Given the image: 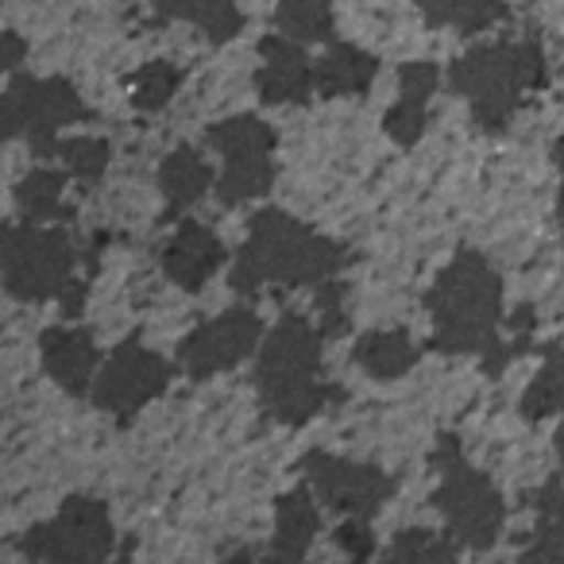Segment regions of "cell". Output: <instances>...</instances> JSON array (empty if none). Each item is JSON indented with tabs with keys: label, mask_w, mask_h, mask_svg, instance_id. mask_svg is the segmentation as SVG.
Instances as JSON below:
<instances>
[{
	"label": "cell",
	"mask_w": 564,
	"mask_h": 564,
	"mask_svg": "<svg viewBox=\"0 0 564 564\" xmlns=\"http://www.w3.org/2000/svg\"><path fill=\"white\" fill-rule=\"evenodd\" d=\"M325 333L302 314H282L256 352V394L267 417L282 425H306L345 391L325 383L322 368Z\"/></svg>",
	"instance_id": "1"
},
{
	"label": "cell",
	"mask_w": 564,
	"mask_h": 564,
	"mask_svg": "<svg viewBox=\"0 0 564 564\" xmlns=\"http://www.w3.org/2000/svg\"><path fill=\"white\" fill-rule=\"evenodd\" d=\"M348 263V251L337 240L314 232L299 217L282 209H259L251 217L248 240L228 271L236 294H256L267 282L279 286H322Z\"/></svg>",
	"instance_id": "2"
},
{
	"label": "cell",
	"mask_w": 564,
	"mask_h": 564,
	"mask_svg": "<svg viewBox=\"0 0 564 564\" xmlns=\"http://www.w3.org/2000/svg\"><path fill=\"white\" fill-rule=\"evenodd\" d=\"M433 317L430 348L445 356H464L499 345L502 329V279L479 251L460 248L425 294Z\"/></svg>",
	"instance_id": "3"
},
{
	"label": "cell",
	"mask_w": 564,
	"mask_h": 564,
	"mask_svg": "<svg viewBox=\"0 0 564 564\" xmlns=\"http://www.w3.org/2000/svg\"><path fill=\"white\" fill-rule=\"evenodd\" d=\"M545 78L549 66L538 40L479 43L448 66V89L468 97L471 120L491 135L514 124L525 97L545 86Z\"/></svg>",
	"instance_id": "4"
},
{
	"label": "cell",
	"mask_w": 564,
	"mask_h": 564,
	"mask_svg": "<svg viewBox=\"0 0 564 564\" xmlns=\"http://www.w3.org/2000/svg\"><path fill=\"white\" fill-rule=\"evenodd\" d=\"M430 464L441 471V484L433 491V507L445 518L448 538L460 549H491L499 541L502 525H507V502H502L499 487L464 460L460 441L453 433L437 437Z\"/></svg>",
	"instance_id": "5"
},
{
	"label": "cell",
	"mask_w": 564,
	"mask_h": 564,
	"mask_svg": "<svg viewBox=\"0 0 564 564\" xmlns=\"http://www.w3.org/2000/svg\"><path fill=\"white\" fill-rule=\"evenodd\" d=\"M78 248L63 225H9L4 232V291L17 302H47L78 286Z\"/></svg>",
	"instance_id": "6"
},
{
	"label": "cell",
	"mask_w": 564,
	"mask_h": 564,
	"mask_svg": "<svg viewBox=\"0 0 564 564\" xmlns=\"http://www.w3.org/2000/svg\"><path fill=\"white\" fill-rule=\"evenodd\" d=\"M86 120H94V109L66 78H32L17 70L4 89V135L9 140L24 135L35 159H55L58 128Z\"/></svg>",
	"instance_id": "7"
},
{
	"label": "cell",
	"mask_w": 564,
	"mask_h": 564,
	"mask_svg": "<svg viewBox=\"0 0 564 564\" xmlns=\"http://www.w3.org/2000/svg\"><path fill=\"white\" fill-rule=\"evenodd\" d=\"M205 143L225 159L217 178V197L220 205L236 209V205H248L256 197L271 194L274 186V128L259 117H228L220 124L205 128Z\"/></svg>",
	"instance_id": "8"
},
{
	"label": "cell",
	"mask_w": 564,
	"mask_h": 564,
	"mask_svg": "<svg viewBox=\"0 0 564 564\" xmlns=\"http://www.w3.org/2000/svg\"><path fill=\"white\" fill-rule=\"evenodd\" d=\"M112 518L109 507L94 495H70L63 507L55 510V518L32 525L20 541L24 556L32 561H51V564H94L112 556Z\"/></svg>",
	"instance_id": "9"
},
{
	"label": "cell",
	"mask_w": 564,
	"mask_h": 564,
	"mask_svg": "<svg viewBox=\"0 0 564 564\" xmlns=\"http://www.w3.org/2000/svg\"><path fill=\"white\" fill-rule=\"evenodd\" d=\"M171 379H174V368L163 356L143 348L140 337H128L124 345L112 348V356L101 364L89 399H94L97 410L112 414L117 422H132L151 399H159V394L171 387Z\"/></svg>",
	"instance_id": "10"
},
{
	"label": "cell",
	"mask_w": 564,
	"mask_h": 564,
	"mask_svg": "<svg viewBox=\"0 0 564 564\" xmlns=\"http://www.w3.org/2000/svg\"><path fill=\"white\" fill-rule=\"evenodd\" d=\"M299 471L325 507L348 518L379 514L383 502L394 495V479L379 464L345 460L333 453H306L299 460Z\"/></svg>",
	"instance_id": "11"
},
{
	"label": "cell",
	"mask_w": 564,
	"mask_h": 564,
	"mask_svg": "<svg viewBox=\"0 0 564 564\" xmlns=\"http://www.w3.org/2000/svg\"><path fill=\"white\" fill-rule=\"evenodd\" d=\"M263 345V317L256 310H225L220 317L202 322L194 333H186L178 345V368L189 379H209L217 371H232L236 364H243L251 352H259Z\"/></svg>",
	"instance_id": "12"
},
{
	"label": "cell",
	"mask_w": 564,
	"mask_h": 564,
	"mask_svg": "<svg viewBox=\"0 0 564 564\" xmlns=\"http://www.w3.org/2000/svg\"><path fill=\"white\" fill-rule=\"evenodd\" d=\"M259 58L256 89L263 105H310V94H317V66L310 63L306 43L282 32L267 35L259 40Z\"/></svg>",
	"instance_id": "13"
},
{
	"label": "cell",
	"mask_w": 564,
	"mask_h": 564,
	"mask_svg": "<svg viewBox=\"0 0 564 564\" xmlns=\"http://www.w3.org/2000/svg\"><path fill=\"white\" fill-rule=\"evenodd\" d=\"M43 368L47 376L63 387L74 399H86L94 391V379L101 371V348H97L94 333L82 325H51L40 337Z\"/></svg>",
	"instance_id": "14"
},
{
	"label": "cell",
	"mask_w": 564,
	"mask_h": 564,
	"mask_svg": "<svg viewBox=\"0 0 564 564\" xmlns=\"http://www.w3.org/2000/svg\"><path fill=\"white\" fill-rule=\"evenodd\" d=\"M220 263H225V243L202 220L186 217L174 228L171 240L163 243V274L189 294L202 291L205 282L220 271Z\"/></svg>",
	"instance_id": "15"
},
{
	"label": "cell",
	"mask_w": 564,
	"mask_h": 564,
	"mask_svg": "<svg viewBox=\"0 0 564 564\" xmlns=\"http://www.w3.org/2000/svg\"><path fill=\"white\" fill-rule=\"evenodd\" d=\"M317 495L314 487H294L274 502V541L267 549V556L274 561H302L314 545V538L322 533V514H317Z\"/></svg>",
	"instance_id": "16"
},
{
	"label": "cell",
	"mask_w": 564,
	"mask_h": 564,
	"mask_svg": "<svg viewBox=\"0 0 564 564\" xmlns=\"http://www.w3.org/2000/svg\"><path fill=\"white\" fill-rule=\"evenodd\" d=\"M217 174L205 163L197 148H174L171 155L159 163V189L166 197V220L182 217L189 205H197L213 189Z\"/></svg>",
	"instance_id": "17"
},
{
	"label": "cell",
	"mask_w": 564,
	"mask_h": 564,
	"mask_svg": "<svg viewBox=\"0 0 564 564\" xmlns=\"http://www.w3.org/2000/svg\"><path fill=\"white\" fill-rule=\"evenodd\" d=\"M317 94L322 97H356L368 94L379 74V58L360 51L356 43L333 40L325 55L317 58Z\"/></svg>",
	"instance_id": "18"
},
{
	"label": "cell",
	"mask_w": 564,
	"mask_h": 564,
	"mask_svg": "<svg viewBox=\"0 0 564 564\" xmlns=\"http://www.w3.org/2000/svg\"><path fill=\"white\" fill-rule=\"evenodd\" d=\"M352 360L368 371L379 383H391V379H402L410 368H417L422 360V348L410 340V333L402 329H379V333H364L352 348Z\"/></svg>",
	"instance_id": "19"
},
{
	"label": "cell",
	"mask_w": 564,
	"mask_h": 564,
	"mask_svg": "<svg viewBox=\"0 0 564 564\" xmlns=\"http://www.w3.org/2000/svg\"><path fill=\"white\" fill-rule=\"evenodd\" d=\"M63 189H66V174L55 171V166L28 171L17 186L20 220H28V225H70L74 205L63 202Z\"/></svg>",
	"instance_id": "20"
},
{
	"label": "cell",
	"mask_w": 564,
	"mask_h": 564,
	"mask_svg": "<svg viewBox=\"0 0 564 564\" xmlns=\"http://www.w3.org/2000/svg\"><path fill=\"white\" fill-rule=\"evenodd\" d=\"M159 17L166 20H186L209 43H228L243 28V17L236 9V0H151Z\"/></svg>",
	"instance_id": "21"
},
{
	"label": "cell",
	"mask_w": 564,
	"mask_h": 564,
	"mask_svg": "<svg viewBox=\"0 0 564 564\" xmlns=\"http://www.w3.org/2000/svg\"><path fill=\"white\" fill-rule=\"evenodd\" d=\"M430 28H453L460 35H479L507 17L502 0H414Z\"/></svg>",
	"instance_id": "22"
},
{
	"label": "cell",
	"mask_w": 564,
	"mask_h": 564,
	"mask_svg": "<svg viewBox=\"0 0 564 564\" xmlns=\"http://www.w3.org/2000/svg\"><path fill=\"white\" fill-rule=\"evenodd\" d=\"M538 525H533V545H525V561H556L564 564V484L541 487L538 495Z\"/></svg>",
	"instance_id": "23"
},
{
	"label": "cell",
	"mask_w": 564,
	"mask_h": 564,
	"mask_svg": "<svg viewBox=\"0 0 564 564\" xmlns=\"http://www.w3.org/2000/svg\"><path fill=\"white\" fill-rule=\"evenodd\" d=\"M274 28L299 43H333V9L325 0H279Z\"/></svg>",
	"instance_id": "24"
},
{
	"label": "cell",
	"mask_w": 564,
	"mask_h": 564,
	"mask_svg": "<svg viewBox=\"0 0 564 564\" xmlns=\"http://www.w3.org/2000/svg\"><path fill=\"white\" fill-rule=\"evenodd\" d=\"M553 414H564V348H549L545 364L522 394V417L541 422Z\"/></svg>",
	"instance_id": "25"
},
{
	"label": "cell",
	"mask_w": 564,
	"mask_h": 564,
	"mask_svg": "<svg viewBox=\"0 0 564 564\" xmlns=\"http://www.w3.org/2000/svg\"><path fill=\"white\" fill-rule=\"evenodd\" d=\"M109 155H112L109 140H101V135H70V140H58V148H55V159H63L66 171L78 182H86V186L105 178Z\"/></svg>",
	"instance_id": "26"
},
{
	"label": "cell",
	"mask_w": 564,
	"mask_h": 564,
	"mask_svg": "<svg viewBox=\"0 0 564 564\" xmlns=\"http://www.w3.org/2000/svg\"><path fill=\"white\" fill-rule=\"evenodd\" d=\"M182 86V70L174 63H148L132 78V101L143 112H159Z\"/></svg>",
	"instance_id": "27"
},
{
	"label": "cell",
	"mask_w": 564,
	"mask_h": 564,
	"mask_svg": "<svg viewBox=\"0 0 564 564\" xmlns=\"http://www.w3.org/2000/svg\"><path fill=\"white\" fill-rule=\"evenodd\" d=\"M456 553H460V545L448 533L441 538L433 530H402L387 549L391 561H453Z\"/></svg>",
	"instance_id": "28"
},
{
	"label": "cell",
	"mask_w": 564,
	"mask_h": 564,
	"mask_svg": "<svg viewBox=\"0 0 564 564\" xmlns=\"http://www.w3.org/2000/svg\"><path fill=\"white\" fill-rule=\"evenodd\" d=\"M425 124H430V109H425V101L406 97V94H399V101H394L383 117V132L391 135L399 148H414V143L422 140Z\"/></svg>",
	"instance_id": "29"
},
{
	"label": "cell",
	"mask_w": 564,
	"mask_h": 564,
	"mask_svg": "<svg viewBox=\"0 0 564 564\" xmlns=\"http://www.w3.org/2000/svg\"><path fill=\"white\" fill-rule=\"evenodd\" d=\"M317 291V310H322V333L325 337H340L348 333V286L337 279H325Z\"/></svg>",
	"instance_id": "30"
},
{
	"label": "cell",
	"mask_w": 564,
	"mask_h": 564,
	"mask_svg": "<svg viewBox=\"0 0 564 564\" xmlns=\"http://www.w3.org/2000/svg\"><path fill=\"white\" fill-rule=\"evenodd\" d=\"M441 82V66L433 63H406L399 70V94L406 97H417V101H430L433 89Z\"/></svg>",
	"instance_id": "31"
},
{
	"label": "cell",
	"mask_w": 564,
	"mask_h": 564,
	"mask_svg": "<svg viewBox=\"0 0 564 564\" xmlns=\"http://www.w3.org/2000/svg\"><path fill=\"white\" fill-rule=\"evenodd\" d=\"M337 545L345 549L348 556H356V561H368V556L376 553V533H371L368 518H348L337 530Z\"/></svg>",
	"instance_id": "32"
},
{
	"label": "cell",
	"mask_w": 564,
	"mask_h": 564,
	"mask_svg": "<svg viewBox=\"0 0 564 564\" xmlns=\"http://www.w3.org/2000/svg\"><path fill=\"white\" fill-rule=\"evenodd\" d=\"M24 55H28L24 40H20L17 32H4V70L17 74V70H20V63H24Z\"/></svg>",
	"instance_id": "33"
},
{
	"label": "cell",
	"mask_w": 564,
	"mask_h": 564,
	"mask_svg": "<svg viewBox=\"0 0 564 564\" xmlns=\"http://www.w3.org/2000/svg\"><path fill=\"white\" fill-rule=\"evenodd\" d=\"M553 163L561 171V194H556V220H561V232H564V140L553 143Z\"/></svg>",
	"instance_id": "34"
},
{
	"label": "cell",
	"mask_w": 564,
	"mask_h": 564,
	"mask_svg": "<svg viewBox=\"0 0 564 564\" xmlns=\"http://www.w3.org/2000/svg\"><path fill=\"white\" fill-rule=\"evenodd\" d=\"M556 460H561V468H564V425L556 430Z\"/></svg>",
	"instance_id": "35"
}]
</instances>
